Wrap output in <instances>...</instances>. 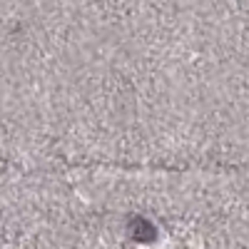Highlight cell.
I'll return each instance as SVG.
<instances>
[{"label": "cell", "mask_w": 249, "mask_h": 249, "mask_svg": "<svg viewBox=\"0 0 249 249\" xmlns=\"http://www.w3.org/2000/svg\"><path fill=\"white\" fill-rule=\"evenodd\" d=\"M130 232L137 242H152L155 239V227L150 222H144V219H135L130 224Z\"/></svg>", "instance_id": "1"}]
</instances>
